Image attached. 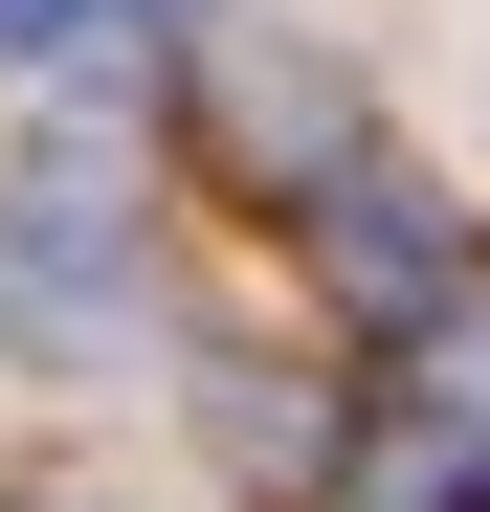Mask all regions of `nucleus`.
I'll use <instances>...</instances> for the list:
<instances>
[{
  "mask_svg": "<svg viewBox=\"0 0 490 512\" xmlns=\"http://www.w3.org/2000/svg\"><path fill=\"white\" fill-rule=\"evenodd\" d=\"M134 312H156L134 179L112 156H23V179H0V334H23V357H134Z\"/></svg>",
  "mask_w": 490,
  "mask_h": 512,
  "instance_id": "nucleus-1",
  "label": "nucleus"
},
{
  "mask_svg": "<svg viewBox=\"0 0 490 512\" xmlns=\"http://www.w3.org/2000/svg\"><path fill=\"white\" fill-rule=\"evenodd\" d=\"M290 245H312V290H335L357 334H446V312H468V201H424L401 156L290 179Z\"/></svg>",
  "mask_w": 490,
  "mask_h": 512,
  "instance_id": "nucleus-2",
  "label": "nucleus"
},
{
  "mask_svg": "<svg viewBox=\"0 0 490 512\" xmlns=\"http://www.w3.org/2000/svg\"><path fill=\"white\" fill-rule=\"evenodd\" d=\"M67 45H112V0H0V67H67Z\"/></svg>",
  "mask_w": 490,
  "mask_h": 512,
  "instance_id": "nucleus-3",
  "label": "nucleus"
},
{
  "mask_svg": "<svg viewBox=\"0 0 490 512\" xmlns=\"http://www.w3.org/2000/svg\"><path fill=\"white\" fill-rule=\"evenodd\" d=\"M446 512H490V468H468V490H446Z\"/></svg>",
  "mask_w": 490,
  "mask_h": 512,
  "instance_id": "nucleus-4",
  "label": "nucleus"
}]
</instances>
